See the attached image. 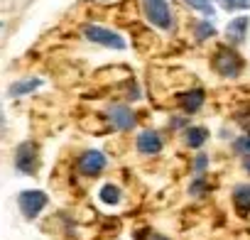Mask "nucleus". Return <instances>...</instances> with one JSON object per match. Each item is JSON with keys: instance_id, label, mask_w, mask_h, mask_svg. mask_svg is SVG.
<instances>
[{"instance_id": "nucleus-1", "label": "nucleus", "mask_w": 250, "mask_h": 240, "mask_svg": "<svg viewBox=\"0 0 250 240\" xmlns=\"http://www.w3.org/2000/svg\"><path fill=\"white\" fill-rule=\"evenodd\" d=\"M213 66H216V71L223 74V76H235V74L240 71V57H238L233 49L221 47V49L216 52V57H213Z\"/></svg>"}, {"instance_id": "nucleus-2", "label": "nucleus", "mask_w": 250, "mask_h": 240, "mask_svg": "<svg viewBox=\"0 0 250 240\" xmlns=\"http://www.w3.org/2000/svg\"><path fill=\"white\" fill-rule=\"evenodd\" d=\"M145 10H147V18L157 25V27H162V30H167L169 25H172V18H169V5H167V0H145Z\"/></svg>"}, {"instance_id": "nucleus-3", "label": "nucleus", "mask_w": 250, "mask_h": 240, "mask_svg": "<svg viewBox=\"0 0 250 240\" xmlns=\"http://www.w3.org/2000/svg\"><path fill=\"white\" fill-rule=\"evenodd\" d=\"M47 206V196L42 191H22L20 194V208L27 218H35Z\"/></svg>"}, {"instance_id": "nucleus-4", "label": "nucleus", "mask_w": 250, "mask_h": 240, "mask_svg": "<svg viewBox=\"0 0 250 240\" xmlns=\"http://www.w3.org/2000/svg\"><path fill=\"white\" fill-rule=\"evenodd\" d=\"M86 37H88V40H93V42H98V44L113 47V49H123V47H125L123 37H118L115 32L103 30V27H86Z\"/></svg>"}, {"instance_id": "nucleus-5", "label": "nucleus", "mask_w": 250, "mask_h": 240, "mask_svg": "<svg viewBox=\"0 0 250 240\" xmlns=\"http://www.w3.org/2000/svg\"><path fill=\"white\" fill-rule=\"evenodd\" d=\"M18 169L25 172V174H32L35 167H37V147L32 142H25L18 147Z\"/></svg>"}, {"instance_id": "nucleus-6", "label": "nucleus", "mask_w": 250, "mask_h": 240, "mask_svg": "<svg viewBox=\"0 0 250 240\" xmlns=\"http://www.w3.org/2000/svg\"><path fill=\"white\" fill-rule=\"evenodd\" d=\"M105 167V157L101 152H86L81 160H79V172L86 174V177H96L101 174Z\"/></svg>"}, {"instance_id": "nucleus-7", "label": "nucleus", "mask_w": 250, "mask_h": 240, "mask_svg": "<svg viewBox=\"0 0 250 240\" xmlns=\"http://www.w3.org/2000/svg\"><path fill=\"white\" fill-rule=\"evenodd\" d=\"M108 118H110V123L115 125V128H120V130H128V128H133L135 125V115L128 110V108H110V113H108Z\"/></svg>"}, {"instance_id": "nucleus-8", "label": "nucleus", "mask_w": 250, "mask_h": 240, "mask_svg": "<svg viewBox=\"0 0 250 240\" xmlns=\"http://www.w3.org/2000/svg\"><path fill=\"white\" fill-rule=\"evenodd\" d=\"M160 147H162V140L157 138V133H143L138 138V150L145 155H155V152H160Z\"/></svg>"}, {"instance_id": "nucleus-9", "label": "nucleus", "mask_w": 250, "mask_h": 240, "mask_svg": "<svg viewBox=\"0 0 250 240\" xmlns=\"http://www.w3.org/2000/svg\"><path fill=\"white\" fill-rule=\"evenodd\" d=\"M179 100H182V108H184L187 113H194V110H199L201 103H204V91H201V88H194V91H189V93H182Z\"/></svg>"}, {"instance_id": "nucleus-10", "label": "nucleus", "mask_w": 250, "mask_h": 240, "mask_svg": "<svg viewBox=\"0 0 250 240\" xmlns=\"http://www.w3.org/2000/svg\"><path fill=\"white\" fill-rule=\"evenodd\" d=\"M245 27H248V18H238V20H233V22L228 25V37L235 40V42H243V37H245Z\"/></svg>"}, {"instance_id": "nucleus-11", "label": "nucleus", "mask_w": 250, "mask_h": 240, "mask_svg": "<svg viewBox=\"0 0 250 240\" xmlns=\"http://www.w3.org/2000/svg\"><path fill=\"white\" fill-rule=\"evenodd\" d=\"M206 138H208L206 128H191V130L187 133V142H189V147H201V145L206 142Z\"/></svg>"}, {"instance_id": "nucleus-12", "label": "nucleus", "mask_w": 250, "mask_h": 240, "mask_svg": "<svg viewBox=\"0 0 250 240\" xmlns=\"http://www.w3.org/2000/svg\"><path fill=\"white\" fill-rule=\"evenodd\" d=\"M233 199H235V206L240 211H250V186H238Z\"/></svg>"}, {"instance_id": "nucleus-13", "label": "nucleus", "mask_w": 250, "mask_h": 240, "mask_svg": "<svg viewBox=\"0 0 250 240\" xmlns=\"http://www.w3.org/2000/svg\"><path fill=\"white\" fill-rule=\"evenodd\" d=\"M118 199H120V191H118V186H113V184H105V186L101 189V201H105V203H118Z\"/></svg>"}, {"instance_id": "nucleus-14", "label": "nucleus", "mask_w": 250, "mask_h": 240, "mask_svg": "<svg viewBox=\"0 0 250 240\" xmlns=\"http://www.w3.org/2000/svg\"><path fill=\"white\" fill-rule=\"evenodd\" d=\"M35 86H40V81H25V83H15V86H13V91H10V96H20V93H27V91H32Z\"/></svg>"}, {"instance_id": "nucleus-15", "label": "nucleus", "mask_w": 250, "mask_h": 240, "mask_svg": "<svg viewBox=\"0 0 250 240\" xmlns=\"http://www.w3.org/2000/svg\"><path fill=\"white\" fill-rule=\"evenodd\" d=\"M187 3H189L191 8L201 10L204 15H213V8H211V3H208V0H187Z\"/></svg>"}, {"instance_id": "nucleus-16", "label": "nucleus", "mask_w": 250, "mask_h": 240, "mask_svg": "<svg viewBox=\"0 0 250 240\" xmlns=\"http://www.w3.org/2000/svg\"><path fill=\"white\" fill-rule=\"evenodd\" d=\"M221 5H226V8H245V5H250V0H218Z\"/></svg>"}, {"instance_id": "nucleus-17", "label": "nucleus", "mask_w": 250, "mask_h": 240, "mask_svg": "<svg viewBox=\"0 0 250 240\" xmlns=\"http://www.w3.org/2000/svg\"><path fill=\"white\" fill-rule=\"evenodd\" d=\"M235 150L250 155V138H240V140H235Z\"/></svg>"}, {"instance_id": "nucleus-18", "label": "nucleus", "mask_w": 250, "mask_h": 240, "mask_svg": "<svg viewBox=\"0 0 250 240\" xmlns=\"http://www.w3.org/2000/svg\"><path fill=\"white\" fill-rule=\"evenodd\" d=\"M211 32H213V30H211V25H206V22H204V25L199 27V40H204V37H208Z\"/></svg>"}, {"instance_id": "nucleus-19", "label": "nucleus", "mask_w": 250, "mask_h": 240, "mask_svg": "<svg viewBox=\"0 0 250 240\" xmlns=\"http://www.w3.org/2000/svg\"><path fill=\"white\" fill-rule=\"evenodd\" d=\"M245 172L250 174V157H245Z\"/></svg>"}]
</instances>
